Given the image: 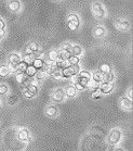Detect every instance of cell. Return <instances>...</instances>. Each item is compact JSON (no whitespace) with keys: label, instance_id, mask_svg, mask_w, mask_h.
I'll return each instance as SVG.
<instances>
[{"label":"cell","instance_id":"cell-43","mask_svg":"<svg viewBox=\"0 0 133 151\" xmlns=\"http://www.w3.org/2000/svg\"><path fill=\"white\" fill-rule=\"evenodd\" d=\"M0 41H1V37H0Z\"/></svg>","mask_w":133,"mask_h":151},{"label":"cell","instance_id":"cell-14","mask_svg":"<svg viewBox=\"0 0 133 151\" xmlns=\"http://www.w3.org/2000/svg\"><path fill=\"white\" fill-rule=\"evenodd\" d=\"M120 106H121L122 109H124L127 111L132 110V101L128 99L127 97H123V98L120 99Z\"/></svg>","mask_w":133,"mask_h":151},{"label":"cell","instance_id":"cell-35","mask_svg":"<svg viewBox=\"0 0 133 151\" xmlns=\"http://www.w3.org/2000/svg\"><path fill=\"white\" fill-rule=\"evenodd\" d=\"M23 95H24V97H25V98H27V99H31V98H34V97H35L34 95L29 93L27 89H25L24 91H23Z\"/></svg>","mask_w":133,"mask_h":151},{"label":"cell","instance_id":"cell-27","mask_svg":"<svg viewBox=\"0 0 133 151\" xmlns=\"http://www.w3.org/2000/svg\"><path fill=\"white\" fill-rule=\"evenodd\" d=\"M67 63L70 65H78L80 63V59H79V57H76V55H70L67 59Z\"/></svg>","mask_w":133,"mask_h":151},{"label":"cell","instance_id":"cell-26","mask_svg":"<svg viewBox=\"0 0 133 151\" xmlns=\"http://www.w3.org/2000/svg\"><path fill=\"white\" fill-rule=\"evenodd\" d=\"M10 74V70L7 65H1L0 66V77L1 78H4V77H8Z\"/></svg>","mask_w":133,"mask_h":151},{"label":"cell","instance_id":"cell-31","mask_svg":"<svg viewBox=\"0 0 133 151\" xmlns=\"http://www.w3.org/2000/svg\"><path fill=\"white\" fill-rule=\"evenodd\" d=\"M9 91V87L7 84H0V97L6 96Z\"/></svg>","mask_w":133,"mask_h":151},{"label":"cell","instance_id":"cell-42","mask_svg":"<svg viewBox=\"0 0 133 151\" xmlns=\"http://www.w3.org/2000/svg\"><path fill=\"white\" fill-rule=\"evenodd\" d=\"M1 57H2V52L0 51V59H1Z\"/></svg>","mask_w":133,"mask_h":151},{"label":"cell","instance_id":"cell-1","mask_svg":"<svg viewBox=\"0 0 133 151\" xmlns=\"http://www.w3.org/2000/svg\"><path fill=\"white\" fill-rule=\"evenodd\" d=\"M81 71L80 69V65H70V64H67V65L63 68L61 70L62 72V77L63 78H70V77H74L78 74L79 72Z\"/></svg>","mask_w":133,"mask_h":151},{"label":"cell","instance_id":"cell-7","mask_svg":"<svg viewBox=\"0 0 133 151\" xmlns=\"http://www.w3.org/2000/svg\"><path fill=\"white\" fill-rule=\"evenodd\" d=\"M70 48H72V44H64L62 46V48L58 50V59H62V60H66L70 57L72 52H70Z\"/></svg>","mask_w":133,"mask_h":151},{"label":"cell","instance_id":"cell-45","mask_svg":"<svg viewBox=\"0 0 133 151\" xmlns=\"http://www.w3.org/2000/svg\"><path fill=\"white\" fill-rule=\"evenodd\" d=\"M0 103H1V101H0Z\"/></svg>","mask_w":133,"mask_h":151},{"label":"cell","instance_id":"cell-13","mask_svg":"<svg viewBox=\"0 0 133 151\" xmlns=\"http://www.w3.org/2000/svg\"><path fill=\"white\" fill-rule=\"evenodd\" d=\"M46 114L49 117H56L58 115V110L55 106H48L46 108Z\"/></svg>","mask_w":133,"mask_h":151},{"label":"cell","instance_id":"cell-21","mask_svg":"<svg viewBox=\"0 0 133 151\" xmlns=\"http://www.w3.org/2000/svg\"><path fill=\"white\" fill-rule=\"evenodd\" d=\"M17 102H18V97H17L15 93H11V95H9V97L7 98V103L10 106H15Z\"/></svg>","mask_w":133,"mask_h":151},{"label":"cell","instance_id":"cell-11","mask_svg":"<svg viewBox=\"0 0 133 151\" xmlns=\"http://www.w3.org/2000/svg\"><path fill=\"white\" fill-rule=\"evenodd\" d=\"M115 26H116L117 29L119 31H128L130 27L129 22L126 20H122V19H117L115 21Z\"/></svg>","mask_w":133,"mask_h":151},{"label":"cell","instance_id":"cell-19","mask_svg":"<svg viewBox=\"0 0 133 151\" xmlns=\"http://www.w3.org/2000/svg\"><path fill=\"white\" fill-rule=\"evenodd\" d=\"M91 81L99 85L103 82V74L99 71H95L93 74H91Z\"/></svg>","mask_w":133,"mask_h":151},{"label":"cell","instance_id":"cell-23","mask_svg":"<svg viewBox=\"0 0 133 151\" xmlns=\"http://www.w3.org/2000/svg\"><path fill=\"white\" fill-rule=\"evenodd\" d=\"M58 58V52L56 50H51L47 53V60L49 62H54Z\"/></svg>","mask_w":133,"mask_h":151},{"label":"cell","instance_id":"cell-40","mask_svg":"<svg viewBox=\"0 0 133 151\" xmlns=\"http://www.w3.org/2000/svg\"><path fill=\"white\" fill-rule=\"evenodd\" d=\"M4 35H6V31H0V37H4Z\"/></svg>","mask_w":133,"mask_h":151},{"label":"cell","instance_id":"cell-25","mask_svg":"<svg viewBox=\"0 0 133 151\" xmlns=\"http://www.w3.org/2000/svg\"><path fill=\"white\" fill-rule=\"evenodd\" d=\"M115 81V74L113 72H108L106 74H103V82L106 83H114Z\"/></svg>","mask_w":133,"mask_h":151},{"label":"cell","instance_id":"cell-20","mask_svg":"<svg viewBox=\"0 0 133 151\" xmlns=\"http://www.w3.org/2000/svg\"><path fill=\"white\" fill-rule=\"evenodd\" d=\"M99 72H101L102 74H106V73L108 72H112V65L109 64V63H101L99 65Z\"/></svg>","mask_w":133,"mask_h":151},{"label":"cell","instance_id":"cell-16","mask_svg":"<svg viewBox=\"0 0 133 151\" xmlns=\"http://www.w3.org/2000/svg\"><path fill=\"white\" fill-rule=\"evenodd\" d=\"M76 95H77V89L74 85H69L65 90V96L67 98H74V97H76Z\"/></svg>","mask_w":133,"mask_h":151},{"label":"cell","instance_id":"cell-18","mask_svg":"<svg viewBox=\"0 0 133 151\" xmlns=\"http://www.w3.org/2000/svg\"><path fill=\"white\" fill-rule=\"evenodd\" d=\"M70 52H72L73 55H76V57H80V55L83 53V49H82V47L80 45H72Z\"/></svg>","mask_w":133,"mask_h":151},{"label":"cell","instance_id":"cell-12","mask_svg":"<svg viewBox=\"0 0 133 151\" xmlns=\"http://www.w3.org/2000/svg\"><path fill=\"white\" fill-rule=\"evenodd\" d=\"M8 6L12 12H18L22 9V4H21L20 0H10Z\"/></svg>","mask_w":133,"mask_h":151},{"label":"cell","instance_id":"cell-29","mask_svg":"<svg viewBox=\"0 0 133 151\" xmlns=\"http://www.w3.org/2000/svg\"><path fill=\"white\" fill-rule=\"evenodd\" d=\"M26 68H27V64L25 63V62L21 61L18 64H17L16 66V70H15V72L16 73H24L25 70H26Z\"/></svg>","mask_w":133,"mask_h":151},{"label":"cell","instance_id":"cell-28","mask_svg":"<svg viewBox=\"0 0 133 151\" xmlns=\"http://www.w3.org/2000/svg\"><path fill=\"white\" fill-rule=\"evenodd\" d=\"M54 64H55V66H56L58 69L62 70L63 68H65V66L67 65L68 63H67V61H66V60H62V59H56V60L54 61Z\"/></svg>","mask_w":133,"mask_h":151},{"label":"cell","instance_id":"cell-17","mask_svg":"<svg viewBox=\"0 0 133 151\" xmlns=\"http://www.w3.org/2000/svg\"><path fill=\"white\" fill-rule=\"evenodd\" d=\"M36 73H37V70L35 69L33 64H31V65H27V68H26V70H25L24 74L27 76L28 78H34L35 75H36Z\"/></svg>","mask_w":133,"mask_h":151},{"label":"cell","instance_id":"cell-37","mask_svg":"<svg viewBox=\"0 0 133 151\" xmlns=\"http://www.w3.org/2000/svg\"><path fill=\"white\" fill-rule=\"evenodd\" d=\"M74 86H75L76 89H77V90H80V91H81V90H85V86H82L81 84H79V83H75V85H74Z\"/></svg>","mask_w":133,"mask_h":151},{"label":"cell","instance_id":"cell-39","mask_svg":"<svg viewBox=\"0 0 133 151\" xmlns=\"http://www.w3.org/2000/svg\"><path fill=\"white\" fill-rule=\"evenodd\" d=\"M127 98L132 101V88H130V89L128 90V93H127Z\"/></svg>","mask_w":133,"mask_h":151},{"label":"cell","instance_id":"cell-6","mask_svg":"<svg viewBox=\"0 0 133 151\" xmlns=\"http://www.w3.org/2000/svg\"><path fill=\"white\" fill-rule=\"evenodd\" d=\"M65 90L61 87H58L56 89H54L52 91L51 93V99L53 102H56V103H60V102H63L65 99Z\"/></svg>","mask_w":133,"mask_h":151},{"label":"cell","instance_id":"cell-15","mask_svg":"<svg viewBox=\"0 0 133 151\" xmlns=\"http://www.w3.org/2000/svg\"><path fill=\"white\" fill-rule=\"evenodd\" d=\"M38 50H40V47L37 42H31L25 50V55H33L35 52H37Z\"/></svg>","mask_w":133,"mask_h":151},{"label":"cell","instance_id":"cell-8","mask_svg":"<svg viewBox=\"0 0 133 151\" xmlns=\"http://www.w3.org/2000/svg\"><path fill=\"white\" fill-rule=\"evenodd\" d=\"M17 139L22 142H29L31 141V132L28 131L27 128H22L17 132Z\"/></svg>","mask_w":133,"mask_h":151},{"label":"cell","instance_id":"cell-34","mask_svg":"<svg viewBox=\"0 0 133 151\" xmlns=\"http://www.w3.org/2000/svg\"><path fill=\"white\" fill-rule=\"evenodd\" d=\"M77 75L83 76V77H88V78H91V73L89 72V71H80ZM77 75H76V76H77Z\"/></svg>","mask_w":133,"mask_h":151},{"label":"cell","instance_id":"cell-33","mask_svg":"<svg viewBox=\"0 0 133 151\" xmlns=\"http://www.w3.org/2000/svg\"><path fill=\"white\" fill-rule=\"evenodd\" d=\"M33 60H34V59H33L31 55H25L22 57V61L25 62L27 65H31V63H33Z\"/></svg>","mask_w":133,"mask_h":151},{"label":"cell","instance_id":"cell-9","mask_svg":"<svg viewBox=\"0 0 133 151\" xmlns=\"http://www.w3.org/2000/svg\"><path fill=\"white\" fill-rule=\"evenodd\" d=\"M99 89L102 95H108V93H110L114 90L113 83L102 82L101 84H99Z\"/></svg>","mask_w":133,"mask_h":151},{"label":"cell","instance_id":"cell-3","mask_svg":"<svg viewBox=\"0 0 133 151\" xmlns=\"http://www.w3.org/2000/svg\"><path fill=\"white\" fill-rule=\"evenodd\" d=\"M67 26L70 31H76L80 26V19L76 13H70L67 15Z\"/></svg>","mask_w":133,"mask_h":151},{"label":"cell","instance_id":"cell-36","mask_svg":"<svg viewBox=\"0 0 133 151\" xmlns=\"http://www.w3.org/2000/svg\"><path fill=\"white\" fill-rule=\"evenodd\" d=\"M52 76H53L54 78H56V79L62 78V72H61V70H58V71H56V72H55Z\"/></svg>","mask_w":133,"mask_h":151},{"label":"cell","instance_id":"cell-32","mask_svg":"<svg viewBox=\"0 0 133 151\" xmlns=\"http://www.w3.org/2000/svg\"><path fill=\"white\" fill-rule=\"evenodd\" d=\"M26 78H27V76L25 75L24 73H16V81L18 84H23V83L26 81Z\"/></svg>","mask_w":133,"mask_h":151},{"label":"cell","instance_id":"cell-41","mask_svg":"<svg viewBox=\"0 0 133 151\" xmlns=\"http://www.w3.org/2000/svg\"><path fill=\"white\" fill-rule=\"evenodd\" d=\"M115 151H124V149H123V148L120 147V148H117V149H116V150H115Z\"/></svg>","mask_w":133,"mask_h":151},{"label":"cell","instance_id":"cell-38","mask_svg":"<svg viewBox=\"0 0 133 151\" xmlns=\"http://www.w3.org/2000/svg\"><path fill=\"white\" fill-rule=\"evenodd\" d=\"M0 31H6V23L2 19H0Z\"/></svg>","mask_w":133,"mask_h":151},{"label":"cell","instance_id":"cell-22","mask_svg":"<svg viewBox=\"0 0 133 151\" xmlns=\"http://www.w3.org/2000/svg\"><path fill=\"white\" fill-rule=\"evenodd\" d=\"M90 97H91L92 99H94V100H96V99H102V98H103V95L101 93V91H100L99 86H97L96 88H94V89L91 90Z\"/></svg>","mask_w":133,"mask_h":151},{"label":"cell","instance_id":"cell-30","mask_svg":"<svg viewBox=\"0 0 133 151\" xmlns=\"http://www.w3.org/2000/svg\"><path fill=\"white\" fill-rule=\"evenodd\" d=\"M46 77H47V72H46V71H42V70H39V71H37L36 75H35V78L37 79V81L44 79Z\"/></svg>","mask_w":133,"mask_h":151},{"label":"cell","instance_id":"cell-10","mask_svg":"<svg viewBox=\"0 0 133 151\" xmlns=\"http://www.w3.org/2000/svg\"><path fill=\"white\" fill-rule=\"evenodd\" d=\"M25 89H27L28 91H29L31 93H33L34 96L38 95V93H39V84H38L37 79L36 78L31 79V81H29V85H28Z\"/></svg>","mask_w":133,"mask_h":151},{"label":"cell","instance_id":"cell-5","mask_svg":"<svg viewBox=\"0 0 133 151\" xmlns=\"http://www.w3.org/2000/svg\"><path fill=\"white\" fill-rule=\"evenodd\" d=\"M8 61H9V65H8V68H9V70H10V72H15L17 64L22 61V57H21L18 53L13 52V53H11V55H9Z\"/></svg>","mask_w":133,"mask_h":151},{"label":"cell","instance_id":"cell-4","mask_svg":"<svg viewBox=\"0 0 133 151\" xmlns=\"http://www.w3.org/2000/svg\"><path fill=\"white\" fill-rule=\"evenodd\" d=\"M92 12H93L94 17L99 19V20L104 19L106 15L105 8L103 7V4H101V2H99V1H96V2H94V4H92Z\"/></svg>","mask_w":133,"mask_h":151},{"label":"cell","instance_id":"cell-44","mask_svg":"<svg viewBox=\"0 0 133 151\" xmlns=\"http://www.w3.org/2000/svg\"><path fill=\"white\" fill-rule=\"evenodd\" d=\"M54 1H58V0H54Z\"/></svg>","mask_w":133,"mask_h":151},{"label":"cell","instance_id":"cell-24","mask_svg":"<svg viewBox=\"0 0 133 151\" xmlns=\"http://www.w3.org/2000/svg\"><path fill=\"white\" fill-rule=\"evenodd\" d=\"M105 34H106L105 27H103V26H101V25H100V26H96L95 29H94V36H95V37L101 38Z\"/></svg>","mask_w":133,"mask_h":151},{"label":"cell","instance_id":"cell-2","mask_svg":"<svg viewBox=\"0 0 133 151\" xmlns=\"http://www.w3.org/2000/svg\"><path fill=\"white\" fill-rule=\"evenodd\" d=\"M121 137H122V133H121V131H120L119 128H113L110 131V133H109L107 140H108L109 145L116 146V145H118L120 142Z\"/></svg>","mask_w":133,"mask_h":151}]
</instances>
